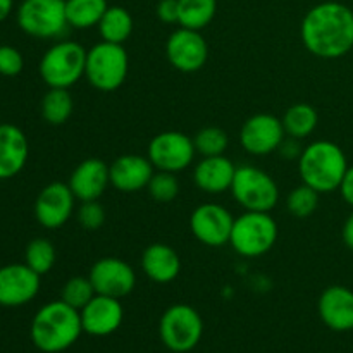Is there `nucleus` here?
<instances>
[{
  "instance_id": "22",
  "label": "nucleus",
  "mask_w": 353,
  "mask_h": 353,
  "mask_svg": "<svg viewBox=\"0 0 353 353\" xmlns=\"http://www.w3.org/2000/svg\"><path fill=\"white\" fill-rule=\"evenodd\" d=\"M234 172H236V168L224 155L203 157L195 165L193 181H195L196 188L202 190V192L210 193V195H219V193L231 190Z\"/></svg>"
},
{
  "instance_id": "21",
  "label": "nucleus",
  "mask_w": 353,
  "mask_h": 353,
  "mask_svg": "<svg viewBox=\"0 0 353 353\" xmlns=\"http://www.w3.org/2000/svg\"><path fill=\"white\" fill-rule=\"evenodd\" d=\"M30 155L26 134L14 124H0V179H10L24 169Z\"/></svg>"
},
{
  "instance_id": "31",
  "label": "nucleus",
  "mask_w": 353,
  "mask_h": 353,
  "mask_svg": "<svg viewBox=\"0 0 353 353\" xmlns=\"http://www.w3.org/2000/svg\"><path fill=\"white\" fill-rule=\"evenodd\" d=\"M193 143H195V150L202 157H216V155H224L230 140H228L226 131L216 126H209L202 128L195 134Z\"/></svg>"
},
{
  "instance_id": "39",
  "label": "nucleus",
  "mask_w": 353,
  "mask_h": 353,
  "mask_svg": "<svg viewBox=\"0 0 353 353\" xmlns=\"http://www.w3.org/2000/svg\"><path fill=\"white\" fill-rule=\"evenodd\" d=\"M341 238H343V243L347 245V248L353 250V212L348 216V219L345 221L343 231H341Z\"/></svg>"
},
{
  "instance_id": "6",
  "label": "nucleus",
  "mask_w": 353,
  "mask_h": 353,
  "mask_svg": "<svg viewBox=\"0 0 353 353\" xmlns=\"http://www.w3.org/2000/svg\"><path fill=\"white\" fill-rule=\"evenodd\" d=\"M278 233V224L271 214L247 210L234 219L230 245L241 257L255 259L274 247Z\"/></svg>"
},
{
  "instance_id": "37",
  "label": "nucleus",
  "mask_w": 353,
  "mask_h": 353,
  "mask_svg": "<svg viewBox=\"0 0 353 353\" xmlns=\"http://www.w3.org/2000/svg\"><path fill=\"white\" fill-rule=\"evenodd\" d=\"M340 193L345 202L353 207V165H348L347 172H345V178L340 185Z\"/></svg>"
},
{
  "instance_id": "26",
  "label": "nucleus",
  "mask_w": 353,
  "mask_h": 353,
  "mask_svg": "<svg viewBox=\"0 0 353 353\" xmlns=\"http://www.w3.org/2000/svg\"><path fill=\"white\" fill-rule=\"evenodd\" d=\"M107 7V0H65V17L69 28L88 30L99 26Z\"/></svg>"
},
{
  "instance_id": "36",
  "label": "nucleus",
  "mask_w": 353,
  "mask_h": 353,
  "mask_svg": "<svg viewBox=\"0 0 353 353\" xmlns=\"http://www.w3.org/2000/svg\"><path fill=\"white\" fill-rule=\"evenodd\" d=\"M157 16L162 23H168V24L178 23V17H179L178 0H161V2L157 3Z\"/></svg>"
},
{
  "instance_id": "11",
  "label": "nucleus",
  "mask_w": 353,
  "mask_h": 353,
  "mask_svg": "<svg viewBox=\"0 0 353 353\" xmlns=\"http://www.w3.org/2000/svg\"><path fill=\"white\" fill-rule=\"evenodd\" d=\"M97 295L124 299L137 286V274L133 268L123 259L103 257L92 265L88 274Z\"/></svg>"
},
{
  "instance_id": "38",
  "label": "nucleus",
  "mask_w": 353,
  "mask_h": 353,
  "mask_svg": "<svg viewBox=\"0 0 353 353\" xmlns=\"http://www.w3.org/2000/svg\"><path fill=\"white\" fill-rule=\"evenodd\" d=\"M278 150L281 152L283 157H286V159H295V157H300V155H302V148L299 147V140H295V138H290V137H288V140H283V143L279 145Z\"/></svg>"
},
{
  "instance_id": "1",
  "label": "nucleus",
  "mask_w": 353,
  "mask_h": 353,
  "mask_svg": "<svg viewBox=\"0 0 353 353\" xmlns=\"http://www.w3.org/2000/svg\"><path fill=\"white\" fill-rule=\"evenodd\" d=\"M300 34L316 57H343L353 48V10L340 2L317 3L303 17Z\"/></svg>"
},
{
  "instance_id": "9",
  "label": "nucleus",
  "mask_w": 353,
  "mask_h": 353,
  "mask_svg": "<svg viewBox=\"0 0 353 353\" xmlns=\"http://www.w3.org/2000/svg\"><path fill=\"white\" fill-rule=\"evenodd\" d=\"M17 24L33 38H59L68 31L65 0H23L17 9Z\"/></svg>"
},
{
  "instance_id": "35",
  "label": "nucleus",
  "mask_w": 353,
  "mask_h": 353,
  "mask_svg": "<svg viewBox=\"0 0 353 353\" xmlns=\"http://www.w3.org/2000/svg\"><path fill=\"white\" fill-rule=\"evenodd\" d=\"M24 68V59L16 47L0 45V74L12 78L17 76Z\"/></svg>"
},
{
  "instance_id": "10",
  "label": "nucleus",
  "mask_w": 353,
  "mask_h": 353,
  "mask_svg": "<svg viewBox=\"0 0 353 353\" xmlns=\"http://www.w3.org/2000/svg\"><path fill=\"white\" fill-rule=\"evenodd\" d=\"M195 143L181 131H164L154 137L148 143V161L159 171H185L195 157Z\"/></svg>"
},
{
  "instance_id": "18",
  "label": "nucleus",
  "mask_w": 353,
  "mask_h": 353,
  "mask_svg": "<svg viewBox=\"0 0 353 353\" xmlns=\"http://www.w3.org/2000/svg\"><path fill=\"white\" fill-rule=\"evenodd\" d=\"M321 321L330 330L353 331V292L347 286L333 285L324 290L317 303Z\"/></svg>"
},
{
  "instance_id": "23",
  "label": "nucleus",
  "mask_w": 353,
  "mask_h": 353,
  "mask_svg": "<svg viewBox=\"0 0 353 353\" xmlns=\"http://www.w3.org/2000/svg\"><path fill=\"white\" fill-rule=\"evenodd\" d=\"M141 269L145 276L159 285L172 283L181 272V259L178 252L164 243H154L141 255Z\"/></svg>"
},
{
  "instance_id": "13",
  "label": "nucleus",
  "mask_w": 353,
  "mask_h": 353,
  "mask_svg": "<svg viewBox=\"0 0 353 353\" xmlns=\"http://www.w3.org/2000/svg\"><path fill=\"white\" fill-rule=\"evenodd\" d=\"M165 54L174 69L181 72H196L209 59V45L200 31L181 26L168 38Z\"/></svg>"
},
{
  "instance_id": "7",
  "label": "nucleus",
  "mask_w": 353,
  "mask_h": 353,
  "mask_svg": "<svg viewBox=\"0 0 353 353\" xmlns=\"http://www.w3.org/2000/svg\"><path fill=\"white\" fill-rule=\"evenodd\" d=\"M203 334V321L200 314L186 303L171 305L161 317L159 336L174 353H188L200 343Z\"/></svg>"
},
{
  "instance_id": "8",
  "label": "nucleus",
  "mask_w": 353,
  "mask_h": 353,
  "mask_svg": "<svg viewBox=\"0 0 353 353\" xmlns=\"http://www.w3.org/2000/svg\"><path fill=\"white\" fill-rule=\"evenodd\" d=\"M231 193L250 212H271L279 200V188L274 179L255 165L236 168Z\"/></svg>"
},
{
  "instance_id": "15",
  "label": "nucleus",
  "mask_w": 353,
  "mask_h": 353,
  "mask_svg": "<svg viewBox=\"0 0 353 353\" xmlns=\"http://www.w3.org/2000/svg\"><path fill=\"white\" fill-rule=\"evenodd\" d=\"M74 202L76 196L68 183L54 181L38 193L34 202V217L40 226L57 230L71 219Z\"/></svg>"
},
{
  "instance_id": "28",
  "label": "nucleus",
  "mask_w": 353,
  "mask_h": 353,
  "mask_svg": "<svg viewBox=\"0 0 353 353\" xmlns=\"http://www.w3.org/2000/svg\"><path fill=\"white\" fill-rule=\"evenodd\" d=\"M74 102L68 88H50L41 99V117L52 126H61L71 117Z\"/></svg>"
},
{
  "instance_id": "34",
  "label": "nucleus",
  "mask_w": 353,
  "mask_h": 353,
  "mask_svg": "<svg viewBox=\"0 0 353 353\" xmlns=\"http://www.w3.org/2000/svg\"><path fill=\"white\" fill-rule=\"evenodd\" d=\"M76 217H78V223L83 230L97 231L105 223V209L100 205L99 200H90V202L81 203V207L76 212Z\"/></svg>"
},
{
  "instance_id": "12",
  "label": "nucleus",
  "mask_w": 353,
  "mask_h": 353,
  "mask_svg": "<svg viewBox=\"0 0 353 353\" xmlns=\"http://www.w3.org/2000/svg\"><path fill=\"white\" fill-rule=\"evenodd\" d=\"M233 223V216L223 205L203 203L192 212L190 230L200 243L216 248L230 243Z\"/></svg>"
},
{
  "instance_id": "33",
  "label": "nucleus",
  "mask_w": 353,
  "mask_h": 353,
  "mask_svg": "<svg viewBox=\"0 0 353 353\" xmlns=\"http://www.w3.org/2000/svg\"><path fill=\"white\" fill-rule=\"evenodd\" d=\"M148 195L159 203H169L179 195V181L174 172H154L147 185Z\"/></svg>"
},
{
  "instance_id": "4",
  "label": "nucleus",
  "mask_w": 353,
  "mask_h": 353,
  "mask_svg": "<svg viewBox=\"0 0 353 353\" xmlns=\"http://www.w3.org/2000/svg\"><path fill=\"white\" fill-rule=\"evenodd\" d=\"M130 59L123 45L100 41L86 50L85 78L99 92H114L126 81Z\"/></svg>"
},
{
  "instance_id": "5",
  "label": "nucleus",
  "mask_w": 353,
  "mask_h": 353,
  "mask_svg": "<svg viewBox=\"0 0 353 353\" xmlns=\"http://www.w3.org/2000/svg\"><path fill=\"white\" fill-rule=\"evenodd\" d=\"M86 50L72 40L52 45L41 57L38 71L45 85L50 88H71L85 76Z\"/></svg>"
},
{
  "instance_id": "19",
  "label": "nucleus",
  "mask_w": 353,
  "mask_h": 353,
  "mask_svg": "<svg viewBox=\"0 0 353 353\" xmlns=\"http://www.w3.org/2000/svg\"><path fill=\"white\" fill-rule=\"evenodd\" d=\"M68 185L74 193L76 200L81 202L99 200L110 185L109 165L102 159H86L76 165Z\"/></svg>"
},
{
  "instance_id": "25",
  "label": "nucleus",
  "mask_w": 353,
  "mask_h": 353,
  "mask_svg": "<svg viewBox=\"0 0 353 353\" xmlns=\"http://www.w3.org/2000/svg\"><path fill=\"white\" fill-rule=\"evenodd\" d=\"M285 133L295 140H303L316 131L319 114L310 103H293L281 119Z\"/></svg>"
},
{
  "instance_id": "20",
  "label": "nucleus",
  "mask_w": 353,
  "mask_h": 353,
  "mask_svg": "<svg viewBox=\"0 0 353 353\" xmlns=\"http://www.w3.org/2000/svg\"><path fill=\"white\" fill-rule=\"evenodd\" d=\"M110 185L123 193H134L147 188L154 176V165L148 157L141 155H121L109 165Z\"/></svg>"
},
{
  "instance_id": "17",
  "label": "nucleus",
  "mask_w": 353,
  "mask_h": 353,
  "mask_svg": "<svg viewBox=\"0 0 353 353\" xmlns=\"http://www.w3.org/2000/svg\"><path fill=\"white\" fill-rule=\"evenodd\" d=\"M83 333L90 336H109L116 333L124 319V309L119 299L95 295L81 310Z\"/></svg>"
},
{
  "instance_id": "30",
  "label": "nucleus",
  "mask_w": 353,
  "mask_h": 353,
  "mask_svg": "<svg viewBox=\"0 0 353 353\" xmlns=\"http://www.w3.org/2000/svg\"><path fill=\"white\" fill-rule=\"evenodd\" d=\"M317 207H319V193L305 183L293 188L286 200V209L296 219H307L316 212Z\"/></svg>"
},
{
  "instance_id": "14",
  "label": "nucleus",
  "mask_w": 353,
  "mask_h": 353,
  "mask_svg": "<svg viewBox=\"0 0 353 353\" xmlns=\"http://www.w3.org/2000/svg\"><path fill=\"white\" fill-rule=\"evenodd\" d=\"M285 134L281 119L272 114H255L241 126L240 143L248 154L269 155L278 150Z\"/></svg>"
},
{
  "instance_id": "24",
  "label": "nucleus",
  "mask_w": 353,
  "mask_h": 353,
  "mask_svg": "<svg viewBox=\"0 0 353 353\" xmlns=\"http://www.w3.org/2000/svg\"><path fill=\"white\" fill-rule=\"evenodd\" d=\"M99 33L103 41L123 45L133 33V17L124 7H107L99 23Z\"/></svg>"
},
{
  "instance_id": "2",
  "label": "nucleus",
  "mask_w": 353,
  "mask_h": 353,
  "mask_svg": "<svg viewBox=\"0 0 353 353\" xmlns=\"http://www.w3.org/2000/svg\"><path fill=\"white\" fill-rule=\"evenodd\" d=\"M81 333V314L62 300L43 305L31 321V341L43 353L65 352Z\"/></svg>"
},
{
  "instance_id": "27",
  "label": "nucleus",
  "mask_w": 353,
  "mask_h": 353,
  "mask_svg": "<svg viewBox=\"0 0 353 353\" xmlns=\"http://www.w3.org/2000/svg\"><path fill=\"white\" fill-rule=\"evenodd\" d=\"M178 23L183 28L200 31L216 16L217 0H178Z\"/></svg>"
},
{
  "instance_id": "29",
  "label": "nucleus",
  "mask_w": 353,
  "mask_h": 353,
  "mask_svg": "<svg viewBox=\"0 0 353 353\" xmlns=\"http://www.w3.org/2000/svg\"><path fill=\"white\" fill-rule=\"evenodd\" d=\"M55 247L47 238H34L28 243L26 252H24V264L33 269L37 274L43 276L50 272L55 265Z\"/></svg>"
},
{
  "instance_id": "3",
  "label": "nucleus",
  "mask_w": 353,
  "mask_h": 353,
  "mask_svg": "<svg viewBox=\"0 0 353 353\" xmlns=\"http://www.w3.org/2000/svg\"><path fill=\"white\" fill-rule=\"evenodd\" d=\"M347 169L348 161L343 148L327 140L307 145L299 157L300 178L319 195L340 190Z\"/></svg>"
},
{
  "instance_id": "32",
  "label": "nucleus",
  "mask_w": 353,
  "mask_h": 353,
  "mask_svg": "<svg viewBox=\"0 0 353 353\" xmlns=\"http://www.w3.org/2000/svg\"><path fill=\"white\" fill-rule=\"evenodd\" d=\"M95 295V288H93L90 278L74 276V278L68 279L64 286H62L61 300L68 303V305L74 307L76 310H81Z\"/></svg>"
},
{
  "instance_id": "40",
  "label": "nucleus",
  "mask_w": 353,
  "mask_h": 353,
  "mask_svg": "<svg viewBox=\"0 0 353 353\" xmlns=\"http://www.w3.org/2000/svg\"><path fill=\"white\" fill-rule=\"evenodd\" d=\"M14 0H0V23L9 17L10 10H12Z\"/></svg>"
},
{
  "instance_id": "16",
  "label": "nucleus",
  "mask_w": 353,
  "mask_h": 353,
  "mask_svg": "<svg viewBox=\"0 0 353 353\" xmlns=\"http://www.w3.org/2000/svg\"><path fill=\"white\" fill-rule=\"evenodd\" d=\"M41 276L26 264H9L0 268V305L23 307L40 292Z\"/></svg>"
}]
</instances>
